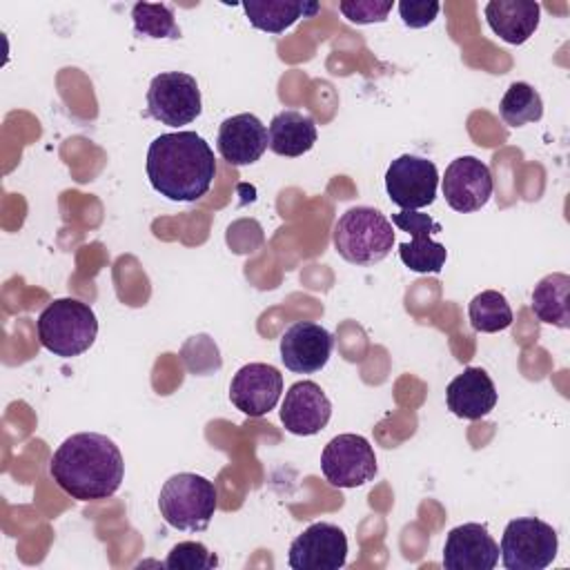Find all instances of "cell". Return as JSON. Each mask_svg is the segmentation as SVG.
Here are the masks:
<instances>
[{"label": "cell", "instance_id": "cell-1", "mask_svg": "<svg viewBox=\"0 0 570 570\" xmlns=\"http://www.w3.org/2000/svg\"><path fill=\"white\" fill-rule=\"evenodd\" d=\"M56 485L78 501L109 499L125 479L118 445L98 432H78L65 439L49 461Z\"/></svg>", "mask_w": 570, "mask_h": 570}, {"label": "cell", "instance_id": "cell-2", "mask_svg": "<svg viewBox=\"0 0 570 570\" xmlns=\"http://www.w3.org/2000/svg\"><path fill=\"white\" fill-rule=\"evenodd\" d=\"M214 176V151L196 131L160 134L147 149V178L169 200L194 203L203 198Z\"/></svg>", "mask_w": 570, "mask_h": 570}, {"label": "cell", "instance_id": "cell-3", "mask_svg": "<svg viewBox=\"0 0 570 570\" xmlns=\"http://www.w3.org/2000/svg\"><path fill=\"white\" fill-rule=\"evenodd\" d=\"M334 249L352 265H374L383 261L394 245V229L385 214L374 207H352L334 225Z\"/></svg>", "mask_w": 570, "mask_h": 570}, {"label": "cell", "instance_id": "cell-4", "mask_svg": "<svg viewBox=\"0 0 570 570\" xmlns=\"http://www.w3.org/2000/svg\"><path fill=\"white\" fill-rule=\"evenodd\" d=\"M42 347L60 358H71L87 352L98 334L94 309L78 298H56L36 321Z\"/></svg>", "mask_w": 570, "mask_h": 570}, {"label": "cell", "instance_id": "cell-5", "mask_svg": "<svg viewBox=\"0 0 570 570\" xmlns=\"http://www.w3.org/2000/svg\"><path fill=\"white\" fill-rule=\"evenodd\" d=\"M218 505L216 485L194 472L169 476L158 494V510L167 525L183 532H203Z\"/></svg>", "mask_w": 570, "mask_h": 570}, {"label": "cell", "instance_id": "cell-6", "mask_svg": "<svg viewBox=\"0 0 570 570\" xmlns=\"http://www.w3.org/2000/svg\"><path fill=\"white\" fill-rule=\"evenodd\" d=\"M557 550V530L537 517L512 519L499 546L501 563L508 570H543L554 561Z\"/></svg>", "mask_w": 570, "mask_h": 570}, {"label": "cell", "instance_id": "cell-7", "mask_svg": "<svg viewBox=\"0 0 570 570\" xmlns=\"http://www.w3.org/2000/svg\"><path fill=\"white\" fill-rule=\"evenodd\" d=\"M203 111L200 89L194 76L185 71H163L151 78L147 89V116L180 127L196 120Z\"/></svg>", "mask_w": 570, "mask_h": 570}, {"label": "cell", "instance_id": "cell-8", "mask_svg": "<svg viewBox=\"0 0 570 570\" xmlns=\"http://www.w3.org/2000/svg\"><path fill=\"white\" fill-rule=\"evenodd\" d=\"M321 472L336 488H358L376 476V454L361 434H338L321 452Z\"/></svg>", "mask_w": 570, "mask_h": 570}, {"label": "cell", "instance_id": "cell-9", "mask_svg": "<svg viewBox=\"0 0 570 570\" xmlns=\"http://www.w3.org/2000/svg\"><path fill=\"white\" fill-rule=\"evenodd\" d=\"M439 171L428 158L403 154L390 163L385 171V191L394 205L407 212H419L436 198Z\"/></svg>", "mask_w": 570, "mask_h": 570}, {"label": "cell", "instance_id": "cell-10", "mask_svg": "<svg viewBox=\"0 0 570 570\" xmlns=\"http://www.w3.org/2000/svg\"><path fill=\"white\" fill-rule=\"evenodd\" d=\"M392 225L399 229L412 234V243H401L399 245V258L403 261L405 267H410L416 274H439L445 265L448 249L445 245L432 240V234H441L443 227L434 218L421 212H407L401 209L392 214Z\"/></svg>", "mask_w": 570, "mask_h": 570}, {"label": "cell", "instance_id": "cell-11", "mask_svg": "<svg viewBox=\"0 0 570 570\" xmlns=\"http://www.w3.org/2000/svg\"><path fill=\"white\" fill-rule=\"evenodd\" d=\"M347 561L345 532L327 521L312 523L292 543L287 563L294 570H338Z\"/></svg>", "mask_w": 570, "mask_h": 570}, {"label": "cell", "instance_id": "cell-12", "mask_svg": "<svg viewBox=\"0 0 570 570\" xmlns=\"http://www.w3.org/2000/svg\"><path fill=\"white\" fill-rule=\"evenodd\" d=\"M441 187L445 203L454 212L470 214L490 200L494 180L490 167L483 160L474 156H459L445 167Z\"/></svg>", "mask_w": 570, "mask_h": 570}, {"label": "cell", "instance_id": "cell-13", "mask_svg": "<svg viewBox=\"0 0 570 570\" xmlns=\"http://www.w3.org/2000/svg\"><path fill=\"white\" fill-rule=\"evenodd\" d=\"M283 374L269 363L243 365L229 383V401L247 416L267 414L281 399Z\"/></svg>", "mask_w": 570, "mask_h": 570}, {"label": "cell", "instance_id": "cell-14", "mask_svg": "<svg viewBox=\"0 0 570 570\" xmlns=\"http://www.w3.org/2000/svg\"><path fill=\"white\" fill-rule=\"evenodd\" d=\"M334 347L332 334L312 321H296L281 336V361L289 372L314 374L325 367Z\"/></svg>", "mask_w": 570, "mask_h": 570}, {"label": "cell", "instance_id": "cell-15", "mask_svg": "<svg viewBox=\"0 0 570 570\" xmlns=\"http://www.w3.org/2000/svg\"><path fill=\"white\" fill-rule=\"evenodd\" d=\"M332 416L327 394L314 381H296L285 392L281 405V421L289 434L312 436L321 432Z\"/></svg>", "mask_w": 570, "mask_h": 570}, {"label": "cell", "instance_id": "cell-16", "mask_svg": "<svg viewBox=\"0 0 570 570\" xmlns=\"http://www.w3.org/2000/svg\"><path fill=\"white\" fill-rule=\"evenodd\" d=\"M499 563V546L483 523H463L448 532L443 566L448 570H492Z\"/></svg>", "mask_w": 570, "mask_h": 570}, {"label": "cell", "instance_id": "cell-17", "mask_svg": "<svg viewBox=\"0 0 570 570\" xmlns=\"http://www.w3.org/2000/svg\"><path fill=\"white\" fill-rule=\"evenodd\" d=\"M269 147L267 127L254 114H236L218 127L216 149L220 158L234 167L256 163Z\"/></svg>", "mask_w": 570, "mask_h": 570}, {"label": "cell", "instance_id": "cell-18", "mask_svg": "<svg viewBox=\"0 0 570 570\" xmlns=\"http://www.w3.org/2000/svg\"><path fill=\"white\" fill-rule=\"evenodd\" d=\"M448 410L468 421L488 416L497 405V387L483 367H465L445 387Z\"/></svg>", "mask_w": 570, "mask_h": 570}, {"label": "cell", "instance_id": "cell-19", "mask_svg": "<svg viewBox=\"0 0 570 570\" xmlns=\"http://www.w3.org/2000/svg\"><path fill=\"white\" fill-rule=\"evenodd\" d=\"M541 7L532 0H490L485 20L490 29L508 45H523L539 27Z\"/></svg>", "mask_w": 570, "mask_h": 570}, {"label": "cell", "instance_id": "cell-20", "mask_svg": "<svg viewBox=\"0 0 570 570\" xmlns=\"http://www.w3.org/2000/svg\"><path fill=\"white\" fill-rule=\"evenodd\" d=\"M267 136H269V149L274 154L296 158L307 154L314 147L318 131L312 116L294 109H285L272 118Z\"/></svg>", "mask_w": 570, "mask_h": 570}, {"label": "cell", "instance_id": "cell-21", "mask_svg": "<svg viewBox=\"0 0 570 570\" xmlns=\"http://www.w3.org/2000/svg\"><path fill=\"white\" fill-rule=\"evenodd\" d=\"M243 9L252 27L267 33H283L298 18L314 16L318 4L305 0H247L243 2Z\"/></svg>", "mask_w": 570, "mask_h": 570}, {"label": "cell", "instance_id": "cell-22", "mask_svg": "<svg viewBox=\"0 0 570 570\" xmlns=\"http://www.w3.org/2000/svg\"><path fill=\"white\" fill-rule=\"evenodd\" d=\"M570 276L554 272L543 276L532 289V312L541 323L554 325L559 330L570 327Z\"/></svg>", "mask_w": 570, "mask_h": 570}, {"label": "cell", "instance_id": "cell-23", "mask_svg": "<svg viewBox=\"0 0 570 570\" xmlns=\"http://www.w3.org/2000/svg\"><path fill=\"white\" fill-rule=\"evenodd\" d=\"M499 114L505 125L510 127H523L528 122H537L543 116V100L539 91L528 82H512L501 102Z\"/></svg>", "mask_w": 570, "mask_h": 570}, {"label": "cell", "instance_id": "cell-24", "mask_svg": "<svg viewBox=\"0 0 570 570\" xmlns=\"http://www.w3.org/2000/svg\"><path fill=\"white\" fill-rule=\"evenodd\" d=\"M468 316L472 327L483 334H494L512 325V309L505 296L497 289H485L476 294L468 305Z\"/></svg>", "mask_w": 570, "mask_h": 570}, {"label": "cell", "instance_id": "cell-25", "mask_svg": "<svg viewBox=\"0 0 570 570\" xmlns=\"http://www.w3.org/2000/svg\"><path fill=\"white\" fill-rule=\"evenodd\" d=\"M134 33L140 38H180V27L174 20V11L169 4H149L136 2L131 7Z\"/></svg>", "mask_w": 570, "mask_h": 570}, {"label": "cell", "instance_id": "cell-26", "mask_svg": "<svg viewBox=\"0 0 570 570\" xmlns=\"http://www.w3.org/2000/svg\"><path fill=\"white\" fill-rule=\"evenodd\" d=\"M216 566H218L216 554L209 552L198 541L176 543L165 559V568H169V570H209Z\"/></svg>", "mask_w": 570, "mask_h": 570}, {"label": "cell", "instance_id": "cell-27", "mask_svg": "<svg viewBox=\"0 0 570 570\" xmlns=\"http://www.w3.org/2000/svg\"><path fill=\"white\" fill-rule=\"evenodd\" d=\"M338 9L354 24H372L387 20L392 0H343L338 2Z\"/></svg>", "mask_w": 570, "mask_h": 570}, {"label": "cell", "instance_id": "cell-28", "mask_svg": "<svg viewBox=\"0 0 570 570\" xmlns=\"http://www.w3.org/2000/svg\"><path fill=\"white\" fill-rule=\"evenodd\" d=\"M441 4L436 0H403L399 2V13L405 27L423 29L434 22Z\"/></svg>", "mask_w": 570, "mask_h": 570}]
</instances>
